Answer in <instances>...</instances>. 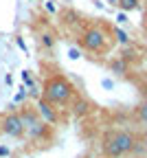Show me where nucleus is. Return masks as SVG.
Wrapping results in <instances>:
<instances>
[{
	"mask_svg": "<svg viewBox=\"0 0 147 158\" xmlns=\"http://www.w3.org/2000/svg\"><path fill=\"white\" fill-rule=\"evenodd\" d=\"M136 147V138L134 134L125 132V130H119V132H108L106 138H103V152L110 158H121L125 154L134 152Z\"/></svg>",
	"mask_w": 147,
	"mask_h": 158,
	"instance_id": "1",
	"label": "nucleus"
},
{
	"mask_svg": "<svg viewBox=\"0 0 147 158\" xmlns=\"http://www.w3.org/2000/svg\"><path fill=\"white\" fill-rule=\"evenodd\" d=\"M73 94H75V88H73V84L68 81L64 75L51 77L48 81H46V86H44V99H46L48 103H55V106L70 103Z\"/></svg>",
	"mask_w": 147,
	"mask_h": 158,
	"instance_id": "2",
	"label": "nucleus"
},
{
	"mask_svg": "<svg viewBox=\"0 0 147 158\" xmlns=\"http://www.w3.org/2000/svg\"><path fill=\"white\" fill-rule=\"evenodd\" d=\"M79 44L86 51H90V53H101L103 48L108 46V37H106V33H103V29L92 27V29H86L81 33Z\"/></svg>",
	"mask_w": 147,
	"mask_h": 158,
	"instance_id": "3",
	"label": "nucleus"
},
{
	"mask_svg": "<svg viewBox=\"0 0 147 158\" xmlns=\"http://www.w3.org/2000/svg\"><path fill=\"white\" fill-rule=\"evenodd\" d=\"M20 118H22V125H24V132L31 136V138H44L48 134V123L46 121H42V116H37L35 112H20Z\"/></svg>",
	"mask_w": 147,
	"mask_h": 158,
	"instance_id": "4",
	"label": "nucleus"
},
{
	"mask_svg": "<svg viewBox=\"0 0 147 158\" xmlns=\"http://www.w3.org/2000/svg\"><path fill=\"white\" fill-rule=\"evenodd\" d=\"M2 132L9 134L11 138H20L24 134V125H22V118H20V114L11 112L2 118Z\"/></svg>",
	"mask_w": 147,
	"mask_h": 158,
	"instance_id": "5",
	"label": "nucleus"
},
{
	"mask_svg": "<svg viewBox=\"0 0 147 158\" xmlns=\"http://www.w3.org/2000/svg\"><path fill=\"white\" fill-rule=\"evenodd\" d=\"M37 112H40V116H42V121H46L48 125H55V123H57V114H55V110H53V103H48L46 99H42V101L37 103Z\"/></svg>",
	"mask_w": 147,
	"mask_h": 158,
	"instance_id": "6",
	"label": "nucleus"
},
{
	"mask_svg": "<svg viewBox=\"0 0 147 158\" xmlns=\"http://www.w3.org/2000/svg\"><path fill=\"white\" fill-rule=\"evenodd\" d=\"M110 70L116 73V75H125L128 73V62H125V59H114L110 64Z\"/></svg>",
	"mask_w": 147,
	"mask_h": 158,
	"instance_id": "7",
	"label": "nucleus"
},
{
	"mask_svg": "<svg viewBox=\"0 0 147 158\" xmlns=\"http://www.w3.org/2000/svg\"><path fill=\"white\" fill-rule=\"evenodd\" d=\"M136 116H138V121L147 127V99H143L141 101V106L136 108Z\"/></svg>",
	"mask_w": 147,
	"mask_h": 158,
	"instance_id": "8",
	"label": "nucleus"
},
{
	"mask_svg": "<svg viewBox=\"0 0 147 158\" xmlns=\"http://www.w3.org/2000/svg\"><path fill=\"white\" fill-rule=\"evenodd\" d=\"M138 2H141V0H116V5H119L123 11H134V9H138Z\"/></svg>",
	"mask_w": 147,
	"mask_h": 158,
	"instance_id": "9",
	"label": "nucleus"
},
{
	"mask_svg": "<svg viewBox=\"0 0 147 158\" xmlns=\"http://www.w3.org/2000/svg\"><path fill=\"white\" fill-rule=\"evenodd\" d=\"M114 35H116V40H119L121 44H130V37H128V33H125V31L116 29V31H114Z\"/></svg>",
	"mask_w": 147,
	"mask_h": 158,
	"instance_id": "10",
	"label": "nucleus"
},
{
	"mask_svg": "<svg viewBox=\"0 0 147 158\" xmlns=\"http://www.w3.org/2000/svg\"><path fill=\"white\" fill-rule=\"evenodd\" d=\"M86 110H88V103H86V101H79L75 112H77V114H86Z\"/></svg>",
	"mask_w": 147,
	"mask_h": 158,
	"instance_id": "11",
	"label": "nucleus"
},
{
	"mask_svg": "<svg viewBox=\"0 0 147 158\" xmlns=\"http://www.w3.org/2000/svg\"><path fill=\"white\" fill-rule=\"evenodd\" d=\"M141 94H143V99H147V79L141 84Z\"/></svg>",
	"mask_w": 147,
	"mask_h": 158,
	"instance_id": "12",
	"label": "nucleus"
},
{
	"mask_svg": "<svg viewBox=\"0 0 147 158\" xmlns=\"http://www.w3.org/2000/svg\"><path fill=\"white\" fill-rule=\"evenodd\" d=\"M42 42H44V44L51 48V46H53V37H51V35H44V40H42Z\"/></svg>",
	"mask_w": 147,
	"mask_h": 158,
	"instance_id": "13",
	"label": "nucleus"
},
{
	"mask_svg": "<svg viewBox=\"0 0 147 158\" xmlns=\"http://www.w3.org/2000/svg\"><path fill=\"white\" fill-rule=\"evenodd\" d=\"M77 57H79V51L73 48V51H70V59H77Z\"/></svg>",
	"mask_w": 147,
	"mask_h": 158,
	"instance_id": "14",
	"label": "nucleus"
},
{
	"mask_svg": "<svg viewBox=\"0 0 147 158\" xmlns=\"http://www.w3.org/2000/svg\"><path fill=\"white\" fill-rule=\"evenodd\" d=\"M0 156H9V149L7 147H0Z\"/></svg>",
	"mask_w": 147,
	"mask_h": 158,
	"instance_id": "15",
	"label": "nucleus"
},
{
	"mask_svg": "<svg viewBox=\"0 0 147 158\" xmlns=\"http://www.w3.org/2000/svg\"><path fill=\"white\" fill-rule=\"evenodd\" d=\"M101 158H110V156H101Z\"/></svg>",
	"mask_w": 147,
	"mask_h": 158,
	"instance_id": "16",
	"label": "nucleus"
}]
</instances>
